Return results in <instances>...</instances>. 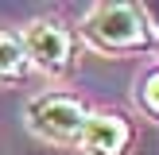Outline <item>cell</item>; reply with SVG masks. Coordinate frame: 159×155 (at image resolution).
Wrapping results in <instances>:
<instances>
[{
    "label": "cell",
    "mask_w": 159,
    "mask_h": 155,
    "mask_svg": "<svg viewBox=\"0 0 159 155\" xmlns=\"http://www.w3.org/2000/svg\"><path fill=\"white\" fill-rule=\"evenodd\" d=\"M85 39L101 51H136L148 43V20L140 4H97L85 16Z\"/></svg>",
    "instance_id": "cell-1"
},
{
    "label": "cell",
    "mask_w": 159,
    "mask_h": 155,
    "mask_svg": "<svg viewBox=\"0 0 159 155\" xmlns=\"http://www.w3.org/2000/svg\"><path fill=\"white\" fill-rule=\"evenodd\" d=\"M85 108L78 105L74 97H39L31 101L27 108V120L39 136L54 140V144H70V140L82 136V124H85Z\"/></svg>",
    "instance_id": "cell-2"
},
{
    "label": "cell",
    "mask_w": 159,
    "mask_h": 155,
    "mask_svg": "<svg viewBox=\"0 0 159 155\" xmlns=\"http://www.w3.org/2000/svg\"><path fill=\"white\" fill-rule=\"evenodd\" d=\"M20 43H23L27 62H35V66L47 70V74L66 70L70 66V54H74V39H70L58 23H43V20L31 23V27L20 35Z\"/></svg>",
    "instance_id": "cell-3"
},
{
    "label": "cell",
    "mask_w": 159,
    "mask_h": 155,
    "mask_svg": "<svg viewBox=\"0 0 159 155\" xmlns=\"http://www.w3.org/2000/svg\"><path fill=\"white\" fill-rule=\"evenodd\" d=\"M128 140H132V132L116 113H93V116H85L78 144L89 155H124Z\"/></svg>",
    "instance_id": "cell-4"
},
{
    "label": "cell",
    "mask_w": 159,
    "mask_h": 155,
    "mask_svg": "<svg viewBox=\"0 0 159 155\" xmlns=\"http://www.w3.org/2000/svg\"><path fill=\"white\" fill-rule=\"evenodd\" d=\"M27 54H23V43L16 31H0V78L12 82V78H23L27 74Z\"/></svg>",
    "instance_id": "cell-5"
},
{
    "label": "cell",
    "mask_w": 159,
    "mask_h": 155,
    "mask_svg": "<svg viewBox=\"0 0 159 155\" xmlns=\"http://www.w3.org/2000/svg\"><path fill=\"white\" fill-rule=\"evenodd\" d=\"M140 101H144V108L152 116H159V70L144 78V85H140Z\"/></svg>",
    "instance_id": "cell-6"
},
{
    "label": "cell",
    "mask_w": 159,
    "mask_h": 155,
    "mask_svg": "<svg viewBox=\"0 0 159 155\" xmlns=\"http://www.w3.org/2000/svg\"><path fill=\"white\" fill-rule=\"evenodd\" d=\"M140 12H144V20H148V31H159V4H144V8H140Z\"/></svg>",
    "instance_id": "cell-7"
}]
</instances>
